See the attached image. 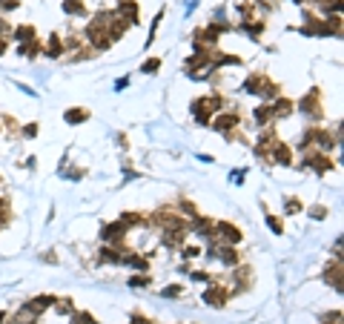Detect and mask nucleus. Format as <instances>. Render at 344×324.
<instances>
[{"label":"nucleus","instance_id":"nucleus-16","mask_svg":"<svg viewBox=\"0 0 344 324\" xmlns=\"http://www.w3.org/2000/svg\"><path fill=\"white\" fill-rule=\"evenodd\" d=\"M66 124H83L89 118V109H66Z\"/></svg>","mask_w":344,"mask_h":324},{"label":"nucleus","instance_id":"nucleus-21","mask_svg":"<svg viewBox=\"0 0 344 324\" xmlns=\"http://www.w3.org/2000/svg\"><path fill=\"white\" fill-rule=\"evenodd\" d=\"M72 324H98V322L92 319L89 313H75V316H72Z\"/></svg>","mask_w":344,"mask_h":324},{"label":"nucleus","instance_id":"nucleus-9","mask_svg":"<svg viewBox=\"0 0 344 324\" xmlns=\"http://www.w3.org/2000/svg\"><path fill=\"white\" fill-rule=\"evenodd\" d=\"M296 106H293V101L290 98H275V104L270 106V112H273V118H290V112H293Z\"/></svg>","mask_w":344,"mask_h":324},{"label":"nucleus","instance_id":"nucleus-23","mask_svg":"<svg viewBox=\"0 0 344 324\" xmlns=\"http://www.w3.org/2000/svg\"><path fill=\"white\" fill-rule=\"evenodd\" d=\"M158 69H161V60L158 58H149L147 63H144V72H147V75H155Z\"/></svg>","mask_w":344,"mask_h":324},{"label":"nucleus","instance_id":"nucleus-14","mask_svg":"<svg viewBox=\"0 0 344 324\" xmlns=\"http://www.w3.org/2000/svg\"><path fill=\"white\" fill-rule=\"evenodd\" d=\"M11 35H14V40H20V43H29V40H37V29L29 23H20Z\"/></svg>","mask_w":344,"mask_h":324},{"label":"nucleus","instance_id":"nucleus-6","mask_svg":"<svg viewBox=\"0 0 344 324\" xmlns=\"http://www.w3.org/2000/svg\"><path fill=\"white\" fill-rule=\"evenodd\" d=\"M273 161L278 163V166H290V163H293V150H290L287 144H281V141H275L273 144Z\"/></svg>","mask_w":344,"mask_h":324},{"label":"nucleus","instance_id":"nucleus-10","mask_svg":"<svg viewBox=\"0 0 344 324\" xmlns=\"http://www.w3.org/2000/svg\"><path fill=\"white\" fill-rule=\"evenodd\" d=\"M221 26H206V29H201V32H195V43H215L218 37H221Z\"/></svg>","mask_w":344,"mask_h":324},{"label":"nucleus","instance_id":"nucleus-12","mask_svg":"<svg viewBox=\"0 0 344 324\" xmlns=\"http://www.w3.org/2000/svg\"><path fill=\"white\" fill-rule=\"evenodd\" d=\"M212 127H215L218 132H229V129H235V127H238V115H235V112L218 115V121H212Z\"/></svg>","mask_w":344,"mask_h":324},{"label":"nucleus","instance_id":"nucleus-11","mask_svg":"<svg viewBox=\"0 0 344 324\" xmlns=\"http://www.w3.org/2000/svg\"><path fill=\"white\" fill-rule=\"evenodd\" d=\"M118 14L124 17L126 23H138V6H135V0H121Z\"/></svg>","mask_w":344,"mask_h":324},{"label":"nucleus","instance_id":"nucleus-32","mask_svg":"<svg viewBox=\"0 0 344 324\" xmlns=\"http://www.w3.org/2000/svg\"><path fill=\"white\" fill-rule=\"evenodd\" d=\"M11 35V26L6 23V20H0V37H3V40H6V37Z\"/></svg>","mask_w":344,"mask_h":324},{"label":"nucleus","instance_id":"nucleus-17","mask_svg":"<svg viewBox=\"0 0 344 324\" xmlns=\"http://www.w3.org/2000/svg\"><path fill=\"white\" fill-rule=\"evenodd\" d=\"M46 55H49V58H60V55H63V40H60L57 35L49 37V49H46Z\"/></svg>","mask_w":344,"mask_h":324},{"label":"nucleus","instance_id":"nucleus-31","mask_svg":"<svg viewBox=\"0 0 344 324\" xmlns=\"http://www.w3.org/2000/svg\"><path fill=\"white\" fill-rule=\"evenodd\" d=\"M6 207H9V201H6V198H0V224H3V221L9 218V212H6Z\"/></svg>","mask_w":344,"mask_h":324},{"label":"nucleus","instance_id":"nucleus-2","mask_svg":"<svg viewBox=\"0 0 344 324\" xmlns=\"http://www.w3.org/2000/svg\"><path fill=\"white\" fill-rule=\"evenodd\" d=\"M221 95H206V98H198V101H192V115L198 124H209V118H212V112L215 109H221Z\"/></svg>","mask_w":344,"mask_h":324},{"label":"nucleus","instance_id":"nucleus-15","mask_svg":"<svg viewBox=\"0 0 344 324\" xmlns=\"http://www.w3.org/2000/svg\"><path fill=\"white\" fill-rule=\"evenodd\" d=\"M273 144H275V135H273V132H261L258 147H255V155H267V152L273 150Z\"/></svg>","mask_w":344,"mask_h":324},{"label":"nucleus","instance_id":"nucleus-18","mask_svg":"<svg viewBox=\"0 0 344 324\" xmlns=\"http://www.w3.org/2000/svg\"><path fill=\"white\" fill-rule=\"evenodd\" d=\"M63 12L66 14H83V0H63Z\"/></svg>","mask_w":344,"mask_h":324},{"label":"nucleus","instance_id":"nucleus-24","mask_svg":"<svg viewBox=\"0 0 344 324\" xmlns=\"http://www.w3.org/2000/svg\"><path fill=\"white\" fill-rule=\"evenodd\" d=\"M267 224H270V230H273V232H284V227H281V218H275V215H267Z\"/></svg>","mask_w":344,"mask_h":324},{"label":"nucleus","instance_id":"nucleus-26","mask_svg":"<svg viewBox=\"0 0 344 324\" xmlns=\"http://www.w3.org/2000/svg\"><path fill=\"white\" fill-rule=\"evenodd\" d=\"M129 284H132V287H147L149 278L147 276H132V278H129Z\"/></svg>","mask_w":344,"mask_h":324},{"label":"nucleus","instance_id":"nucleus-25","mask_svg":"<svg viewBox=\"0 0 344 324\" xmlns=\"http://www.w3.org/2000/svg\"><path fill=\"white\" fill-rule=\"evenodd\" d=\"M198 255H201V247H183V258H186V261H192Z\"/></svg>","mask_w":344,"mask_h":324},{"label":"nucleus","instance_id":"nucleus-28","mask_svg":"<svg viewBox=\"0 0 344 324\" xmlns=\"http://www.w3.org/2000/svg\"><path fill=\"white\" fill-rule=\"evenodd\" d=\"M183 290L178 287V284H172V287H164V296H167V299H172V296H181Z\"/></svg>","mask_w":344,"mask_h":324},{"label":"nucleus","instance_id":"nucleus-13","mask_svg":"<svg viewBox=\"0 0 344 324\" xmlns=\"http://www.w3.org/2000/svg\"><path fill=\"white\" fill-rule=\"evenodd\" d=\"M324 278H327V284H333V287L342 293V261L336 258V264L327 267V273H324Z\"/></svg>","mask_w":344,"mask_h":324},{"label":"nucleus","instance_id":"nucleus-29","mask_svg":"<svg viewBox=\"0 0 344 324\" xmlns=\"http://www.w3.org/2000/svg\"><path fill=\"white\" fill-rule=\"evenodd\" d=\"M23 135H26V138H34V135H37V124H26V127H23Z\"/></svg>","mask_w":344,"mask_h":324},{"label":"nucleus","instance_id":"nucleus-30","mask_svg":"<svg viewBox=\"0 0 344 324\" xmlns=\"http://www.w3.org/2000/svg\"><path fill=\"white\" fill-rule=\"evenodd\" d=\"M0 9H3V12H11V9H17V0H0Z\"/></svg>","mask_w":344,"mask_h":324},{"label":"nucleus","instance_id":"nucleus-20","mask_svg":"<svg viewBox=\"0 0 344 324\" xmlns=\"http://www.w3.org/2000/svg\"><path fill=\"white\" fill-rule=\"evenodd\" d=\"M255 121H258V124H270V121H273V112H270V106H258V109H255Z\"/></svg>","mask_w":344,"mask_h":324},{"label":"nucleus","instance_id":"nucleus-34","mask_svg":"<svg viewBox=\"0 0 344 324\" xmlns=\"http://www.w3.org/2000/svg\"><path fill=\"white\" fill-rule=\"evenodd\" d=\"M3 52H6V40H3V37H0V55H3Z\"/></svg>","mask_w":344,"mask_h":324},{"label":"nucleus","instance_id":"nucleus-3","mask_svg":"<svg viewBox=\"0 0 344 324\" xmlns=\"http://www.w3.org/2000/svg\"><path fill=\"white\" fill-rule=\"evenodd\" d=\"M212 238H215V244L232 247V244L241 241V230L235 224H229V221H218V224H212Z\"/></svg>","mask_w":344,"mask_h":324},{"label":"nucleus","instance_id":"nucleus-35","mask_svg":"<svg viewBox=\"0 0 344 324\" xmlns=\"http://www.w3.org/2000/svg\"><path fill=\"white\" fill-rule=\"evenodd\" d=\"M3 322H6V313H0V324H3Z\"/></svg>","mask_w":344,"mask_h":324},{"label":"nucleus","instance_id":"nucleus-33","mask_svg":"<svg viewBox=\"0 0 344 324\" xmlns=\"http://www.w3.org/2000/svg\"><path fill=\"white\" fill-rule=\"evenodd\" d=\"M313 215H316V218H324V215H327V209H324V207H313Z\"/></svg>","mask_w":344,"mask_h":324},{"label":"nucleus","instance_id":"nucleus-8","mask_svg":"<svg viewBox=\"0 0 344 324\" xmlns=\"http://www.w3.org/2000/svg\"><path fill=\"white\" fill-rule=\"evenodd\" d=\"M204 301L209 304V307H224V301H227V290H224V287H215V284H212V287L204 293Z\"/></svg>","mask_w":344,"mask_h":324},{"label":"nucleus","instance_id":"nucleus-5","mask_svg":"<svg viewBox=\"0 0 344 324\" xmlns=\"http://www.w3.org/2000/svg\"><path fill=\"white\" fill-rule=\"evenodd\" d=\"M301 109H304L307 115H313V121H319V118H321V95H319V89H313V92L304 95Z\"/></svg>","mask_w":344,"mask_h":324},{"label":"nucleus","instance_id":"nucleus-7","mask_svg":"<svg viewBox=\"0 0 344 324\" xmlns=\"http://www.w3.org/2000/svg\"><path fill=\"white\" fill-rule=\"evenodd\" d=\"M304 163H307V166H313L316 172H327V169H333V161L327 158V155H319V152H307Z\"/></svg>","mask_w":344,"mask_h":324},{"label":"nucleus","instance_id":"nucleus-1","mask_svg":"<svg viewBox=\"0 0 344 324\" xmlns=\"http://www.w3.org/2000/svg\"><path fill=\"white\" fill-rule=\"evenodd\" d=\"M109 20H112V12H98L86 26V37L92 40L95 49H109Z\"/></svg>","mask_w":344,"mask_h":324},{"label":"nucleus","instance_id":"nucleus-27","mask_svg":"<svg viewBox=\"0 0 344 324\" xmlns=\"http://www.w3.org/2000/svg\"><path fill=\"white\" fill-rule=\"evenodd\" d=\"M57 313H72V299H63L60 304H55Z\"/></svg>","mask_w":344,"mask_h":324},{"label":"nucleus","instance_id":"nucleus-4","mask_svg":"<svg viewBox=\"0 0 344 324\" xmlns=\"http://www.w3.org/2000/svg\"><path fill=\"white\" fill-rule=\"evenodd\" d=\"M186 235H189L186 224H181V227H164V244L167 247H181L186 241Z\"/></svg>","mask_w":344,"mask_h":324},{"label":"nucleus","instance_id":"nucleus-19","mask_svg":"<svg viewBox=\"0 0 344 324\" xmlns=\"http://www.w3.org/2000/svg\"><path fill=\"white\" fill-rule=\"evenodd\" d=\"M20 55H26V58H34L37 52H40V43L37 40H29V43H20V49H17Z\"/></svg>","mask_w":344,"mask_h":324},{"label":"nucleus","instance_id":"nucleus-22","mask_svg":"<svg viewBox=\"0 0 344 324\" xmlns=\"http://www.w3.org/2000/svg\"><path fill=\"white\" fill-rule=\"evenodd\" d=\"M284 207H287V212H290V215H296V212H301V201H298V198H287Z\"/></svg>","mask_w":344,"mask_h":324}]
</instances>
